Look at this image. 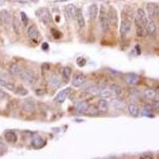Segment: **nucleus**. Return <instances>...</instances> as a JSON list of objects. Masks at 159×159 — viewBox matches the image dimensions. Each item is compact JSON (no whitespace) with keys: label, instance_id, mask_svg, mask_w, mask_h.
I'll use <instances>...</instances> for the list:
<instances>
[{"label":"nucleus","instance_id":"f257e3e1","mask_svg":"<svg viewBox=\"0 0 159 159\" xmlns=\"http://www.w3.org/2000/svg\"><path fill=\"white\" fill-rule=\"evenodd\" d=\"M18 76L23 81H25L26 83L29 84V85H33L37 81V77H36L34 72L28 68H20Z\"/></svg>","mask_w":159,"mask_h":159},{"label":"nucleus","instance_id":"f03ea898","mask_svg":"<svg viewBox=\"0 0 159 159\" xmlns=\"http://www.w3.org/2000/svg\"><path fill=\"white\" fill-rule=\"evenodd\" d=\"M35 15L37 17V19L40 20V22H41L45 25H49L53 22L51 14L47 8H45V7L39 8L36 10Z\"/></svg>","mask_w":159,"mask_h":159},{"label":"nucleus","instance_id":"7ed1b4c3","mask_svg":"<svg viewBox=\"0 0 159 159\" xmlns=\"http://www.w3.org/2000/svg\"><path fill=\"white\" fill-rule=\"evenodd\" d=\"M99 21L100 26H101L103 32H108L109 30V19H108V13L106 12L103 6H101L100 10H99Z\"/></svg>","mask_w":159,"mask_h":159},{"label":"nucleus","instance_id":"20e7f679","mask_svg":"<svg viewBox=\"0 0 159 159\" xmlns=\"http://www.w3.org/2000/svg\"><path fill=\"white\" fill-rule=\"evenodd\" d=\"M123 81L129 85H135L139 81V77L134 73H127L123 76Z\"/></svg>","mask_w":159,"mask_h":159},{"label":"nucleus","instance_id":"39448f33","mask_svg":"<svg viewBox=\"0 0 159 159\" xmlns=\"http://www.w3.org/2000/svg\"><path fill=\"white\" fill-rule=\"evenodd\" d=\"M31 145L34 149H41L46 145V141L44 140L43 138H41L39 135H35L33 137L31 141Z\"/></svg>","mask_w":159,"mask_h":159},{"label":"nucleus","instance_id":"423d86ee","mask_svg":"<svg viewBox=\"0 0 159 159\" xmlns=\"http://www.w3.org/2000/svg\"><path fill=\"white\" fill-rule=\"evenodd\" d=\"M134 23H135V26H136V33L138 37H143L144 33L146 31V26L143 24V22L140 19L137 17L134 19Z\"/></svg>","mask_w":159,"mask_h":159},{"label":"nucleus","instance_id":"0eeeda50","mask_svg":"<svg viewBox=\"0 0 159 159\" xmlns=\"http://www.w3.org/2000/svg\"><path fill=\"white\" fill-rule=\"evenodd\" d=\"M130 27H131V26H130V21H128L127 19H123L119 28L120 34L123 37L126 35V33L130 30Z\"/></svg>","mask_w":159,"mask_h":159},{"label":"nucleus","instance_id":"6e6552de","mask_svg":"<svg viewBox=\"0 0 159 159\" xmlns=\"http://www.w3.org/2000/svg\"><path fill=\"white\" fill-rule=\"evenodd\" d=\"M71 90H72V89H71L70 88H68L62 90L61 92H60L58 93L56 97H55V101L60 103H63V102L67 99L68 95H69V93H70Z\"/></svg>","mask_w":159,"mask_h":159},{"label":"nucleus","instance_id":"1a4fd4ad","mask_svg":"<svg viewBox=\"0 0 159 159\" xmlns=\"http://www.w3.org/2000/svg\"><path fill=\"white\" fill-rule=\"evenodd\" d=\"M77 7L73 4H68V6L65 7V14L66 16L70 20H73L76 19V13H77Z\"/></svg>","mask_w":159,"mask_h":159},{"label":"nucleus","instance_id":"9d476101","mask_svg":"<svg viewBox=\"0 0 159 159\" xmlns=\"http://www.w3.org/2000/svg\"><path fill=\"white\" fill-rule=\"evenodd\" d=\"M156 30H157V27H156L154 21L150 18V19H148L147 25H146V32L149 35H154L156 33Z\"/></svg>","mask_w":159,"mask_h":159},{"label":"nucleus","instance_id":"9b49d317","mask_svg":"<svg viewBox=\"0 0 159 159\" xmlns=\"http://www.w3.org/2000/svg\"><path fill=\"white\" fill-rule=\"evenodd\" d=\"M85 81H86V77L82 74L80 75H77V76H75L72 79V85L74 86V87H81L82 85H85Z\"/></svg>","mask_w":159,"mask_h":159},{"label":"nucleus","instance_id":"f8f14e48","mask_svg":"<svg viewBox=\"0 0 159 159\" xmlns=\"http://www.w3.org/2000/svg\"><path fill=\"white\" fill-rule=\"evenodd\" d=\"M88 103L87 101H82L81 103H78V105L77 106L76 108V113L79 116H82L85 112L88 111Z\"/></svg>","mask_w":159,"mask_h":159},{"label":"nucleus","instance_id":"ddd939ff","mask_svg":"<svg viewBox=\"0 0 159 159\" xmlns=\"http://www.w3.org/2000/svg\"><path fill=\"white\" fill-rule=\"evenodd\" d=\"M27 34H28L29 38H31L33 41H35L38 37V36H39V32H38V30H37V28L34 26H31L28 28Z\"/></svg>","mask_w":159,"mask_h":159},{"label":"nucleus","instance_id":"4468645a","mask_svg":"<svg viewBox=\"0 0 159 159\" xmlns=\"http://www.w3.org/2000/svg\"><path fill=\"white\" fill-rule=\"evenodd\" d=\"M108 103L105 99H99L98 101L97 104V109L99 112H102V113H105L108 111Z\"/></svg>","mask_w":159,"mask_h":159},{"label":"nucleus","instance_id":"2eb2a0df","mask_svg":"<svg viewBox=\"0 0 159 159\" xmlns=\"http://www.w3.org/2000/svg\"><path fill=\"white\" fill-rule=\"evenodd\" d=\"M147 10L150 18L152 19L157 14V6L153 2H149L147 5Z\"/></svg>","mask_w":159,"mask_h":159},{"label":"nucleus","instance_id":"dca6fc26","mask_svg":"<svg viewBox=\"0 0 159 159\" xmlns=\"http://www.w3.org/2000/svg\"><path fill=\"white\" fill-rule=\"evenodd\" d=\"M4 138L6 141L9 143H15L18 140L17 135L14 131H6L4 134Z\"/></svg>","mask_w":159,"mask_h":159},{"label":"nucleus","instance_id":"f3484780","mask_svg":"<svg viewBox=\"0 0 159 159\" xmlns=\"http://www.w3.org/2000/svg\"><path fill=\"white\" fill-rule=\"evenodd\" d=\"M76 19H77L79 26L81 27V28H83V27L85 26V20L84 16H83V12L81 9H77V13H76Z\"/></svg>","mask_w":159,"mask_h":159},{"label":"nucleus","instance_id":"a211bd4d","mask_svg":"<svg viewBox=\"0 0 159 159\" xmlns=\"http://www.w3.org/2000/svg\"><path fill=\"white\" fill-rule=\"evenodd\" d=\"M108 19H109V22H112V25L116 26L117 22H118V17H117V14L115 9L111 7L110 12L108 14Z\"/></svg>","mask_w":159,"mask_h":159},{"label":"nucleus","instance_id":"6ab92c4d","mask_svg":"<svg viewBox=\"0 0 159 159\" xmlns=\"http://www.w3.org/2000/svg\"><path fill=\"white\" fill-rule=\"evenodd\" d=\"M128 112L130 115L134 118H137L139 116V109L135 104L130 103L128 105Z\"/></svg>","mask_w":159,"mask_h":159},{"label":"nucleus","instance_id":"aec40b11","mask_svg":"<svg viewBox=\"0 0 159 159\" xmlns=\"http://www.w3.org/2000/svg\"><path fill=\"white\" fill-rule=\"evenodd\" d=\"M98 12H99V8L96 4H92L89 7V15L92 20H95L97 18Z\"/></svg>","mask_w":159,"mask_h":159},{"label":"nucleus","instance_id":"412c9836","mask_svg":"<svg viewBox=\"0 0 159 159\" xmlns=\"http://www.w3.org/2000/svg\"><path fill=\"white\" fill-rule=\"evenodd\" d=\"M0 86L5 88L8 89L10 91H15V86L13 84L10 82H7L6 80L2 78V77H0Z\"/></svg>","mask_w":159,"mask_h":159},{"label":"nucleus","instance_id":"4be33fe9","mask_svg":"<svg viewBox=\"0 0 159 159\" xmlns=\"http://www.w3.org/2000/svg\"><path fill=\"white\" fill-rule=\"evenodd\" d=\"M137 15H138L137 17L143 22V24H144L145 26H146L147 22H148V19H147V15H146V12L144 11V10H143L142 8L138 9V10H137Z\"/></svg>","mask_w":159,"mask_h":159},{"label":"nucleus","instance_id":"5701e85b","mask_svg":"<svg viewBox=\"0 0 159 159\" xmlns=\"http://www.w3.org/2000/svg\"><path fill=\"white\" fill-rule=\"evenodd\" d=\"M0 18H1L2 22L5 23V24H8L10 22V15L8 10H2L0 13Z\"/></svg>","mask_w":159,"mask_h":159},{"label":"nucleus","instance_id":"b1692460","mask_svg":"<svg viewBox=\"0 0 159 159\" xmlns=\"http://www.w3.org/2000/svg\"><path fill=\"white\" fill-rule=\"evenodd\" d=\"M71 74H72V68L70 67H64L62 72V78L64 82H68L69 81Z\"/></svg>","mask_w":159,"mask_h":159},{"label":"nucleus","instance_id":"393cba45","mask_svg":"<svg viewBox=\"0 0 159 159\" xmlns=\"http://www.w3.org/2000/svg\"><path fill=\"white\" fill-rule=\"evenodd\" d=\"M156 95H157V92L152 88H147L144 91V96L147 99H153L156 97Z\"/></svg>","mask_w":159,"mask_h":159},{"label":"nucleus","instance_id":"a878e982","mask_svg":"<svg viewBox=\"0 0 159 159\" xmlns=\"http://www.w3.org/2000/svg\"><path fill=\"white\" fill-rule=\"evenodd\" d=\"M50 84H51V86L54 88H58L61 85L60 80L57 77H56V76H54V77H52L51 80H50Z\"/></svg>","mask_w":159,"mask_h":159},{"label":"nucleus","instance_id":"bb28decb","mask_svg":"<svg viewBox=\"0 0 159 159\" xmlns=\"http://www.w3.org/2000/svg\"><path fill=\"white\" fill-rule=\"evenodd\" d=\"M19 69L20 68L19 67V65L16 64H11L10 66V68H9V70H10V73L11 75H14V76H17L18 73L19 72Z\"/></svg>","mask_w":159,"mask_h":159},{"label":"nucleus","instance_id":"cd10ccee","mask_svg":"<svg viewBox=\"0 0 159 159\" xmlns=\"http://www.w3.org/2000/svg\"><path fill=\"white\" fill-rule=\"evenodd\" d=\"M87 91L89 93L92 94V95H99L100 91H101V89L99 88V87H97V86H92V87L88 88L87 89Z\"/></svg>","mask_w":159,"mask_h":159},{"label":"nucleus","instance_id":"c85d7f7f","mask_svg":"<svg viewBox=\"0 0 159 159\" xmlns=\"http://www.w3.org/2000/svg\"><path fill=\"white\" fill-rule=\"evenodd\" d=\"M111 89H112V91L117 95H119L120 94L122 93V88H121V87H120L119 85H112V87H111Z\"/></svg>","mask_w":159,"mask_h":159},{"label":"nucleus","instance_id":"c756f323","mask_svg":"<svg viewBox=\"0 0 159 159\" xmlns=\"http://www.w3.org/2000/svg\"><path fill=\"white\" fill-rule=\"evenodd\" d=\"M113 106L116 109L120 110V109H123V108H124L125 103H124L123 101H121V100H115V101L113 102Z\"/></svg>","mask_w":159,"mask_h":159},{"label":"nucleus","instance_id":"7c9ffc66","mask_svg":"<svg viewBox=\"0 0 159 159\" xmlns=\"http://www.w3.org/2000/svg\"><path fill=\"white\" fill-rule=\"evenodd\" d=\"M112 91H110L108 89H101V91H100L99 95H100L101 97L108 98L112 95Z\"/></svg>","mask_w":159,"mask_h":159},{"label":"nucleus","instance_id":"2f4dec72","mask_svg":"<svg viewBox=\"0 0 159 159\" xmlns=\"http://www.w3.org/2000/svg\"><path fill=\"white\" fill-rule=\"evenodd\" d=\"M15 91L16 94H19L20 95H26L28 94V91L23 87H18L15 89Z\"/></svg>","mask_w":159,"mask_h":159},{"label":"nucleus","instance_id":"473e14b6","mask_svg":"<svg viewBox=\"0 0 159 159\" xmlns=\"http://www.w3.org/2000/svg\"><path fill=\"white\" fill-rule=\"evenodd\" d=\"M13 27H14L15 33H16L17 34H19V29H20V27H19V21H18V19H17L16 18H15L14 20H13Z\"/></svg>","mask_w":159,"mask_h":159},{"label":"nucleus","instance_id":"72a5a7b5","mask_svg":"<svg viewBox=\"0 0 159 159\" xmlns=\"http://www.w3.org/2000/svg\"><path fill=\"white\" fill-rule=\"evenodd\" d=\"M20 16H21V20L24 23V25L26 26L29 22V19H28V17H27L26 14L25 12H21L20 13Z\"/></svg>","mask_w":159,"mask_h":159},{"label":"nucleus","instance_id":"f704fd0d","mask_svg":"<svg viewBox=\"0 0 159 159\" xmlns=\"http://www.w3.org/2000/svg\"><path fill=\"white\" fill-rule=\"evenodd\" d=\"M77 63L78 64V66L80 67H84L86 64L87 61L84 57H78L77 60Z\"/></svg>","mask_w":159,"mask_h":159},{"label":"nucleus","instance_id":"c9c22d12","mask_svg":"<svg viewBox=\"0 0 159 159\" xmlns=\"http://www.w3.org/2000/svg\"><path fill=\"white\" fill-rule=\"evenodd\" d=\"M140 158H144V159H152L154 158V155L152 154L151 153H149V152H147V153H144L140 156Z\"/></svg>","mask_w":159,"mask_h":159},{"label":"nucleus","instance_id":"e433bc0d","mask_svg":"<svg viewBox=\"0 0 159 159\" xmlns=\"http://www.w3.org/2000/svg\"><path fill=\"white\" fill-rule=\"evenodd\" d=\"M52 33H53V36H54L55 38H60V37L62 36V33H60V31L57 30V29H52L51 30Z\"/></svg>","mask_w":159,"mask_h":159},{"label":"nucleus","instance_id":"4c0bfd02","mask_svg":"<svg viewBox=\"0 0 159 159\" xmlns=\"http://www.w3.org/2000/svg\"><path fill=\"white\" fill-rule=\"evenodd\" d=\"M49 48H50V46H49V44L47 42H43V43L41 44V49L43 50H49Z\"/></svg>","mask_w":159,"mask_h":159},{"label":"nucleus","instance_id":"58836bf2","mask_svg":"<svg viewBox=\"0 0 159 159\" xmlns=\"http://www.w3.org/2000/svg\"><path fill=\"white\" fill-rule=\"evenodd\" d=\"M6 92H0V100H1V99H4L5 98V96H6Z\"/></svg>","mask_w":159,"mask_h":159},{"label":"nucleus","instance_id":"ea45409f","mask_svg":"<svg viewBox=\"0 0 159 159\" xmlns=\"http://www.w3.org/2000/svg\"><path fill=\"white\" fill-rule=\"evenodd\" d=\"M153 108H156V109H159V101H156L154 103Z\"/></svg>","mask_w":159,"mask_h":159},{"label":"nucleus","instance_id":"a19ab883","mask_svg":"<svg viewBox=\"0 0 159 159\" xmlns=\"http://www.w3.org/2000/svg\"><path fill=\"white\" fill-rule=\"evenodd\" d=\"M135 49H136V50H137V54L139 55V54H141V50H140V48H139V45H137V46H135Z\"/></svg>","mask_w":159,"mask_h":159},{"label":"nucleus","instance_id":"79ce46f5","mask_svg":"<svg viewBox=\"0 0 159 159\" xmlns=\"http://www.w3.org/2000/svg\"><path fill=\"white\" fill-rule=\"evenodd\" d=\"M64 1H68V0H56V2H64Z\"/></svg>","mask_w":159,"mask_h":159},{"label":"nucleus","instance_id":"37998d69","mask_svg":"<svg viewBox=\"0 0 159 159\" xmlns=\"http://www.w3.org/2000/svg\"><path fill=\"white\" fill-rule=\"evenodd\" d=\"M0 92H2V88H0Z\"/></svg>","mask_w":159,"mask_h":159}]
</instances>
